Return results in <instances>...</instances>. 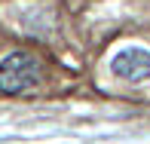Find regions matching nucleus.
<instances>
[{
    "label": "nucleus",
    "instance_id": "nucleus-1",
    "mask_svg": "<svg viewBox=\"0 0 150 144\" xmlns=\"http://www.w3.org/2000/svg\"><path fill=\"white\" fill-rule=\"evenodd\" d=\"M40 77H43V67L28 52H12L0 61V92L3 95L31 92L34 86H40Z\"/></svg>",
    "mask_w": 150,
    "mask_h": 144
},
{
    "label": "nucleus",
    "instance_id": "nucleus-2",
    "mask_svg": "<svg viewBox=\"0 0 150 144\" xmlns=\"http://www.w3.org/2000/svg\"><path fill=\"white\" fill-rule=\"evenodd\" d=\"M110 74L129 83H141L150 77V49L144 46H126L110 58Z\"/></svg>",
    "mask_w": 150,
    "mask_h": 144
}]
</instances>
